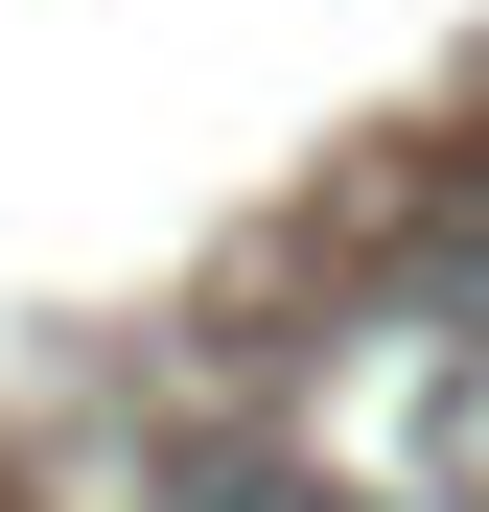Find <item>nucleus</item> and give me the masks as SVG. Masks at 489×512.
I'll return each instance as SVG.
<instances>
[{
  "label": "nucleus",
  "instance_id": "f257e3e1",
  "mask_svg": "<svg viewBox=\"0 0 489 512\" xmlns=\"http://www.w3.org/2000/svg\"><path fill=\"white\" fill-rule=\"evenodd\" d=\"M210 512H350V489H210Z\"/></svg>",
  "mask_w": 489,
  "mask_h": 512
}]
</instances>
